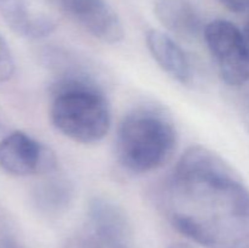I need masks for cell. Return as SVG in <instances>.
I'll return each mask as SVG.
<instances>
[{
    "mask_svg": "<svg viewBox=\"0 0 249 248\" xmlns=\"http://www.w3.org/2000/svg\"><path fill=\"white\" fill-rule=\"evenodd\" d=\"M170 225L204 248H249V189L214 151L187 148L160 191Z\"/></svg>",
    "mask_w": 249,
    "mask_h": 248,
    "instance_id": "obj_1",
    "label": "cell"
},
{
    "mask_svg": "<svg viewBox=\"0 0 249 248\" xmlns=\"http://www.w3.org/2000/svg\"><path fill=\"white\" fill-rule=\"evenodd\" d=\"M50 94L51 123L63 136L89 145L108 134L109 104L89 73L79 70L56 75Z\"/></svg>",
    "mask_w": 249,
    "mask_h": 248,
    "instance_id": "obj_2",
    "label": "cell"
},
{
    "mask_svg": "<svg viewBox=\"0 0 249 248\" xmlns=\"http://www.w3.org/2000/svg\"><path fill=\"white\" fill-rule=\"evenodd\" d=\"M178 133L172 118L151 105L129 112L118 126L116 152L122 167L133 174H146L173 157Z\"/></svg>",
    "mask_w": 249,
    "mask_h": 248,
    "instance_id": "obj_3",
    "label": "cell"
},
{
    "mask_svg": "<svg viewBox=\"0 0 249 248\" xmlns=\"http://www.w3.org/2000/svg\"><path fill=\"white\" fill-rule=\"evenodd\" d=\"M66 248H135L133 228L125 211L105 197L91 198L84 225Z\"/></svg>",
    "mask_w": 249,
    "mask_h": 248,
    "instance_id": "obj_4",
    "label": "cell"
},
{
    "mask_svg": "<svg viewBox=\"0 0 249 248\" xmlns=\"http://www.w3.org/2000/svg\"><path fill=\"white\" fill-rule=\"evenodd\" d=\"M204 41L224 83L240 88L249 82V45L243 32L228 19H214L203 31Z\"/></svg>",
    "mask_w": 249,
    "mask_h": 248,
    "instance_id": "obj_5",
    "label": "cell"
},
{
    "mask_svg": "<svg viewBox=\"0 0 249 248\" xmlns=\"http://www.w3.org/2000/svg\"><path fill=\"white\" fill-rule=\"evenodd\" d=\"M57 157L49 146L23 131L0 141V168L14 177L48 175L57 170Z\"/></svg>",
    "mask_w": 249,
    "mask_h": 248,
    "instance_id": "obj_6",
    "label": "cell"
},
{
    "mask_svg": "<svg viewBox=\"0 0 249 248\" xmlns=\"http://www.w3.org/2000/svg\"><path fill=\"white\" fill-rule=\"evenodd\" d=\"M60 14L74 19L97 40L118 44L124 39V27L116 10L106 0H51Z\"/></svg>",
    "mask_w": 249,
    "mask_h": 248,
    "instance_id": "obj_7",
    "label": "cell"
},
{
    "mask_svg": "<svg viewBox=\"0 0 249 248\" xmlns=\"http://www.w3.org/2000/svg\"><path fill=\"white\" fill-rule=\"evenodd\" d=\"M51 0H0V15L10 28L29 39L45 38L57 27Z\"/></svg>",
    "mask_w": 249,
    "mask_h": 248,
    "instance_id": "obj_8",
    "label": "cell"
},
{
    "mask_svg": "<svg viewBox=\"0 0 249 248\" xmlns=\"http://www.w3.org/2000/svg\"><path fill=\"white\" fill-rule=\"evenodd\" d=\"M146 44L152 57L165 73L180 84H191L194 78L191 61L184 49L169 34L150 29L146 33Z\"/></svg>",
    "mask_w": 249,
    "mask_h": 248,
    "instance_id": "obj_9",
    "label": "cell"
},
{
    "mask_svg": "<svg viewBox=\"0 0 249 248\" xmlns=\"http://www.w3.org/2000/svg\"><path fill=\"white\" fill-rule=\"evenodd\" d=\"M153 11L160 23L174 35L191 40L203 34L206 26L190 0H155Z\"/></svg>",
    "mask_w": 249,
    "mask_h": 248,
    "instance_id": "obj_10",
    "label": "cell"
},
{
    "mask_svg": "<svg viewBox=\"0 0 249 248\" xmlns=\"http://www.w3.org/2000/svg\"><path fill=\"white\" fill-rule=\"evenodd\" d=\"M33 190V203L39 213L50 218L65 214L74 201V185L63 175H45Z\"/></svg>",
    "mask_w": 249,
    "mask_h": 248,
    "instance_id": "obj_11",
    "label": "cell"
},
{
    "mask_svg": "<svg viewBox=\"0 0 249 248\" xmlns=\"http://www.w3.org/2000/svg\"><path fill=\"white\" fill-rule=\"evenodd\" d=\"M15 61L9 45L0 35V83L6 82L14 75Z\"/></svg>",
    "mask_w": 249,
    "mask_h": 248,
    "instance_id": "obj_12",
    "label": "cell"
},
{
    "mask_svg": "<svg viewBox=\"0 0 249 248\" xmlns=\"http://www.w3.org/2000/svg\"><path fill=\"white\" fill-rule=\"evenodd\" d=\"M218 1L235 14L249 12V0H218Z\"/></svg>",
    "mask_w": 249,
    "mask_h": 248,
    "instance_id": "obj_13",
    "label": "cell"
},
{
    "mask_svg": "<svg viewBox=\"0 0 249 248\" xmlns=\"http://www.w3.org/2000/svg\"><path fill=\"white\" fill-rule=\"evenodd\" d=\"M243 34H245V38L246 40H247L248 45H249V16L248 18L246 19V23H245V27H243Z\"/></svg>",
    "mask_w": 249,
    "mask_h": 248,
    "instance_id": "obj_14",
    "label": "cell"
},
{
    "mask_svg": "<svg viewBox=\"0 0 249 248\" xmlns=\"http://www.w3.org/2000/svg\"><path fill=\"white\" fill-rule=\"evenodd\" d=\"M168 248H195V247L187 245V243H174V245L169 246Z\"/></svg>",
    "mask_w": 249,
    "mask_h": 248,
    "instance_id": "obj_15",
    "label": "cell"
}]
</instances>
